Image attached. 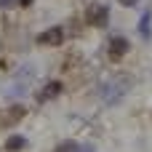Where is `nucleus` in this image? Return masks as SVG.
Segmentation results:
<instances>
[{"instance_id":"nucleus-1","label":"nucleus","mask_w":152,"mask_h":152,"mask_svg":"<svg viewBox=\"0 0 152 152\" xmlns=\"http://www.w3.org/2000/svg\"><path fill=\"white\" fill-rule=\"evenodd\" d=\"M131 91V80L128 77H118V80H110L99 88V99L107 104V107H115L126 99V94Z\"/></svg>"},{"instance_id":"nucleus-2","label":"nucleus","mask_w":152,"mask_h":152,"mask_svg":"<svg viewBox=\"0 0 152 152\" xmlns=\"http://www.w3.org/2000/svg\"><path fill=\"white\" fill-rule=\"evenodd\" d=\"M86 19H88V24H94V27H107V21H110V8L102 5V3H91L88 11H86Z\"/></svg>"},{"instance_id":"nucleus-3","label":"nucleus","mask_w":152,"mask_h":152,"mask_svg":"<svg viewBox=\"0 0 152 152\" xmlns=\"http://www.w3.org/2000/svg\"><path fill=\"white\" fill-rule=\"evenodd\" d=\"M24 115H27L24 107H5V110H0V128H11V126H16Z\"/></svg>"},{"instance_id":"nucleus-4","label":"nucleus","mask_w":152,"mask_h":152,"mask_svg":"<svg viewBox=\"0 0 152 152\" xmlns=\"http://www.w3.org/2000/svg\"><path fill=\"white\" fill-rule=\"evenodd\" d=\"M37 43L40 45H61L64 43V29L61 27H51V29L37 35Z\"/></svg>"},{"instance_id":"nucleus-5","label":"nucleus","mask_w":152,"mask_h":152,"mask_svg":"<svg viewBox=\"0 0 152 152\" xmlns=\"http://www.w3.org/2000/svg\"><path fill=\"white\" fill-rule=\"evenodd\" d=\"M128 40L126 37H112L110 40V59H123L126 53H128Z\"/></svg>"},{"instance_id":"nucleus-6","label":"nucleus","mask_w":152,"mask_h":152,"mask_svg":"<svg viewBox=\"0 0 152 152\" xmlns=\"http://www.w3.org/2000/svg\"><path fill=\"white\" fill-rule=\"evenodd\" d=\"M61 94V83L59 80H51V83H45V88H43V94L37 96V102H48V99H53V96H59Z\"/></svg>"},{"instance_id":"nucleus-7","label":"nucleus","mask_w":152,"mask_h":152,"mask_svg":"<svg viewBox=\"0 0 152 152\" xmlns=\"http://www.w3.org/2000/svg\"><path fill=\"white\" fill-rule=\"evenodd\" d=\"M56 152H94V147H88V144H80V142H61Z\"/></svg>"},{"instance_id":"nucleus-8","label":"nucleus","mask_w":152,"mask_h":152,"mask_svg":"<svg viewBox=\"0 0 152 152\" xmlns=\"http://www.w3.org/2000/svg\"><path fill=\"white\" fill-rule=\"evenodd\" d=\"M27 147V139L24 136H8L5 139V150L8 152H19V150H24Z\"/></svg>"},{"instance_id":"nucleus-9","label":"nucleus","mask_w":152,"mask_h":152,"mask_svg":"<svg viewBox=\"0 0 152 152\" xmlns=\"http://www.w3.org/2000/svg\"><path fill=\"white\" fill-rule=\"evenodd\" d=\"M150 13H144V16H142V21H139V35H142V37H144V40H150L152 37V32H150Z\"/></svg>"},{"instance_id":"nucleus-10","label":"nucleus","mask_w":152,"mask_h":152,"mask_svg":"<svg viewBox=\"0 0 152 152\" xmlns=\"http://www.w3.org/2000/svg\"><path fill=\"white\" fill-rule=\"evenodd\" d=\"M136 3H139V0H120V5H126V8H134Z\"/></svg>"},{"instance_id":"nucleus-11","label":"nucleus","mask_w":152,"mask_h":152,"mask_svg":"<svg viewBox=\"0 0 152 152\" xmlns=\"http://www.w3.org/2000/svg\"><path fill=\"white\" fill-rule=\"evenodd\" d=\"M5 5H11V0H0V8H5Z\"/></svg>"}]
</instances>
